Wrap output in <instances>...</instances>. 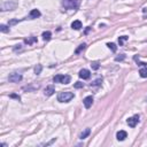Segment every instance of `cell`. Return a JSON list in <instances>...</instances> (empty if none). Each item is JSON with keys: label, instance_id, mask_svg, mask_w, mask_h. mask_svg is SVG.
<instances>
[{"label": "cell", "instance_id": "cell-21", "mask_svg": "<svg viewBox=\"0 0 147 147\" xmlns=\"http://www.w3.org/2000/svg\"><path fill=\"white\" fill-rule=\"evenodd\" d=\"M42 70H43L42 64H37L36 67H35V74H36V75H39L40 73H42Z\"/></svg>", "mask_w": 147, "mask_h": 147}, {"label": "cell", "instance_id": "cell-19", "mask_svg": "<svg viewBox=\"0 0 147 147\" xmlns=\"http://www.w3.org/2000/svg\"><path fill=\"white\" fill-rule=\"evenodd\" d=\"M129 39V37H126V36H121V37H118V43H120V45L122 46L124 44V42H126V40Z\"/></svg>", "mask_w": 147, "mask_h": 147}, {"label": "cell", "instance_id": "cell-17", "mask_svg": "<svg viewBox=\"0 0 147 147\" xmlns=\"http://www.w3.org/2000/svg\"><path fill=\"white\" fill-rule=\"evenodd\" d=\"M102 84V78H98V79L93 80L91 83V86H100Z\"/></svg>", "mask_w": 147, "mask_h": 147}, {"label": "cell", "instance_id": "cell-1", "mask_svg": "<svg viewBox=\"0 0 147 147\" xmlns=\"http://www.w3.org/2000/svg\"><path fill=\"white\" fill-rule=\"evenodd\" d=\"M74 93L69 92V91H65V92H60L58 95V101L60 102H69L71 99H74Z\"/></svg>", "mask_w": 147, "mask_h": 147}, {"label": "cell", "instance_id": "cell-12", "mask_svg": "<svg viewBox=\"0 0 147 147\" xmlns=\"http://www.w3.org/2000/svg\"><path fill=\"white\" fill-rule=\"evenodd\" d=\"M71 28H73L74 30H79L80 28H82V22H80L79 20L74 21L73 23H71Z\"/></svg>", "mask_w": 147, "mask_h": 147}, {"label": "cell", "instance_id": "cell-3", "mask_svg": "<svg viewBox=\"0 0 147 147\" xmlns=\"http://www.w3.org/2000/svg\"><path fill=\"white\" fill-rule=\"evenodd\" d=\"M62 5L67 9H77L79 6V0H63Z\"/></svg>", "mask_w": 147, "mask_h": 147}, {"label": "cell", "instance_id": "cell-22", "mask_svg": "<svg viewBox=\"0 0 147 147\" xmlns=\"http://www.w3.org/2000/svg\"><path fill=\"white\" fill-rule=\"evenodd\" d=\"M24 42H26V43L28 44V45H31V44H32V43L37 42V38H36V37H31L30 39H26V40H24Z\"/></svg>", "mask_w": 147, "mask_h": 147}, {"label": "cell", "instance_id": "cell-27", "mask_svg": "<svg viewBox=\"0 0 147 147\" xmlns=\"http://www.w3.org/2000/svg\"><path fill=\"white\" fill-rule=\"evenodd\" d=\"M15 23H17V20H13V21L9 22V24H15Z\"/></svg>", "mask_w": 147, "mask_h": 147}, {"label": "cell", "instance_id": "cell-14", "mask_svg": "<svg viewBox=\"0 0 147 147\" xmlns=\"http://www.w3.org/2000/svg\"><path fill=\"white\" fill-rule=\"evenodd\" d=\"M43 39L45 40V42H48L49 39H51V37H52V33H51V31H45V32H43Z\"/></svg>", "mask_w": 147, "mask_h": 147}, {"label": "cell", "instance_id": "cell-4", "mask_svg": "<svg viewBox=\"0 0 147 147\" xmlns=\"http://www.w3.org/2000/svg\"><path fill=\"white\" fill-rule=\"evenodd\" d=\"M22 75L21 74H18V73H13V74H11L9 75V77H8V80L11 83H18V82H21L22 80Z\"/></svg>", "mask_w": 147, "mask_h": 147}, {"label": "cell", "instance_id": "cell-8", "mask_svg": "<svg viewBox=\"0 0 147 147\" xmlns=\"http://www.w3.org/2000/svg\"><path fill=\"white\" fill-rule=\"evenodd\" d=\"M126 137H128V133L124 130H120L116 133V138H117V140H120V141H123V140L125 139Z\"/></svg>", "mask_w": 147, "mask_h": 147}, {"label": "cell", "instance_id": "cell-11", "mask_svg": "<svg viewBox=\"0 0 147 147\" xmlns=\"http://www.w3.org/2000/svg\"><path fill=\"white\" fill-rule=\"evenodd\" d=\"M40 15H42V13L38 11V9H32V11L30 12V18H37V17H40Z\"/></svg>", "mask_w": 147, "mask_h": 147}, {"label": "cell", "instance_id": "cell-5", "mask_svg": "<svg viewBox=\"0 0 147 147\" xmlns=\"http://www.w3.org/2000/svg\"><path fill=\"white\" fill-rule=\"evenodd\" d=\"M15 6H16L15 2L6 1V2H4V4L1 5V11L2 12H5V11H13V9L15 8Z\"/></svg>", "mask_w": 147, "mask_h": 147}, {"label": "cell", "instance_id": "cell-15", "mask_svg": "<svg viewBox=\"0 0 147 147\" xmlns=\"http://www.w3.org/2000/svg\"><path fill=\"white\" fill-rule=\"evenodd\" d=\"M139 75H140V77H143V78H147V67H143L141 69L139 70Z\"/></svg>", "mask_w": 147, "mask_h": 147}, {"label": "cell", "instance_id": "cell-18", "mask_svg": "<svg viewBox=\"0 0 147 147\" xmlns=\"http://www.w3.org/2000/svg\"><path fill=\"white\" fill-rule=\"evenodd\" d=\"M107 46H108L109 49H111V52H116V51H117V46L115 45L114 43H108Z\"/></svg>", "mask_w": 147, "mask_h": 147}, {"label": "cell", "instance_id": "cell-7", "mask_svg": "<svg viewBox=\"0 0 147 147\" xmlns=\"http://www.w3.org/2000/svg\"><path fill=\"white\" fill-rule=\"evenodd\" d=\"M78 76L82 78V79H89L91 77V71L87 69H82L79 71V74H78Z\"/></svg>", "mask_w": 147, "mask_h": 147}, {"label": "cell", "instance_id": "cell-6", "mask_svg": "<svg viewBox=\"0 0 147 147\" xmlns=\"http://www.w3.org/2000/svg\"><path fill=\"white\" fill-rule=\"evenodd\" d=\"M126 122H128V125H129V126L134 128L137 124H138V122H139V115H134V116L128 118Z\"/></svg>", "mask_w": 147, "mask_h": 147}, {"label": "cell", "instance_id": "cell-23", "mask_svg": "<svg viewBox=\"0 0 147 147\" xmlns=\"http://www.w3.org/2000/svg\"><path fill=\"white\" fill-rule=\"evenodd\" d=\"M124 59H125V54H120L118 56H116V58H115V61H123Z\"/></svg>", "mask_w": 147, "mask_h": 147}, {"label": "cell", "instance_id": "cell-26", "mask_svg": "<svg viewBox=\"0 0 147 147\" xmlns=\"http://www.w3.org/2000/svg\"><path fill=\"white\" fill-rule=\"evenodd\" d=\"M9 97H11V98H14V99H17V100H18V101H20V100H21V98H20V95H17V94H15V93H12V94H11V95H9Z\"/></svg>", "mask_w": 147, "mask_h": 147}, {"label": "cell", "instance_id": "cell-24", "mask_svg": "<svg viewBox=\"0 0 147 147\" xmlns=\"http://www.w3.org/2000/svg\"><path fill=\"white\" fill-rule=\"evenodd\" d=\"M91 67H92V69L98 70L99 67H100V64H99V62H92V63H91Z\"/></svg>", "mask_w": 147, "mask_h": 147}, {"label": "cell", "instance_id": "cell-10", "mask_svg": "<svg viewBox=\"0 0 147 147\" xmlns=\"http://www.w3.org/2000/svg\"><path fill=\"white\" fill-rule=\"evenodd\" d=\"M54 92H55V87L53 85H48L45 89V95H47V97H51L52 94H54Z\"/></svg>", "mask_w": 147, "mask_h": 147}, {"label": "cell", "instance_id": "cell-13", "mask_svg": "<svg viewBox=\"0 0 147 147\" xmlns=\"http://www.w3.org/2000/svg\"><path fill=\"white\" fill-rule=\"evenodd\" d=\"M90 133H91V130H90L89 128H87V129H85V130H84L82 133L79 134V139H82V140H83V139L87 138V137L90 136Z\"/></svg>", "mask_w": 147, "mask_h": 147}, {"label": "cell", "instance_id": "cell-20", "mask_svg": "<svg viewBox=\"0 0 147 147\" xmlns=\"http://www.w3.org/2000/svg\"><path fill=\"white\" fill-rule=\"evenodd\" d=\"M0 31H1V32L7 33V32H9V27L5 26V24H1V26H0Z\"/></svg>", "mask_w": 147, "mask_h": 147}, {"label": "cell", "instance_id": "cell-2", "mask_svg": "<svg viewBox=\"0 0 147 147\" xmlns=\"http://www.w3.org/2000/svg\"><path fill=\"white\" fill-rule=\"evenodd\" d=\"M54 83H61V84H69L71 80V77L69 75H56L53 78Z\"/></svg>", "mask_w": 147, "mask_h": 147}, {"label": "cell", "instance_id": "cell-16", "mask_svg": "<svg viewBox=\"0 0 147 147\" xmlns=\"http://www.w3.org/2000/svg\"><path fill=\"white\" fill-rule=\"evenodd\" d=\"M85 47H86V44H80V45L76 48V51H75V53H76V54H79L80 52L85 49Z\"/></svg>", "mask_w": 147, "mask_h": 147}, {"label": "cell", "instance_id": "cell-9", "mask_svg": "<svg viewBox=\"0 0 147 147\" xmlns=\"http://www.w3.org/2000/svg\"><path fill=\"white\" fill-rule=\"evenodd\" d=\"M83 104H84V106H85V108L89 109V108L92 106V104H93V98H92L91 95H90V97H86V98L83 100Z\"/></svg>", "mask_w": 147, "mask_h": 147}, {"label": "cell", "instance_id": "cell-25", "mask_svg": "<svg viewBox=\"0 0 147 147\" xmlns=\"http://www.w3.org/2000/svg\"><path fill=\"white\" fill-rule=\"evenodd\" d=\"M74 86L76 87V89H82V87L84 86V84L82 82H76V83L74 84Z\"/></svg>", "mask_w": 147, "mask_h": 147}]
</instances>
